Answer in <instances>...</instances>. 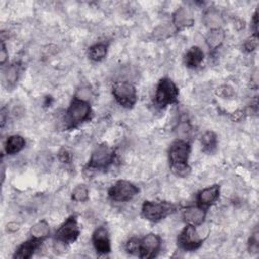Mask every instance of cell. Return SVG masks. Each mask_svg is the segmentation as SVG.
I'll return each instance as SVG.
<instances>
[{
	"label": "cell",
	"mask_w": 259,
	"mask_h": 259,
	"mask_svg": "<svg viewBox=\"0 0 259 259\" xmlns=\"http://www.w3.org/2000/svg\"><path fill=\"white\" fill-rule=\"evenodd\" d=\"M219 197H220V187L216 185V186L206 188L205 190L200 192L198 196V202L201 207L205 208L215 204L218 201Z\"/></svg>",
	"instance_id": "obj_14"
},
{
	"label": "cell",
	"mask_w": 259,
	"mask_h": 259,
	"mask_svg": "<svg viewBox=\"0 0 259 259\" xmlns=\"http://www.w3.org/2000/svg\"><path fill=\"white\" fill-rule=\"evenodd\" d=\"M114 159V153L112 149L106 145L102 144L98 146L92 153L89 167L94 170H101L106 169Z\"/></svg>",
	"instance_id": "obj_8"
},
{
	"label": "cell",
	"mask_w": 259,
	"mask_h": 259,
	"mask_svg": "<svg viewBox=\"0 0 259 259\" xmlns=\"http://www.w3.org/2000/svg\"><path fill=\"white\" fill-rule=\"evenodd\" d=\"M139 194V189L128 181H119L109 190V197L118 203L129 202Z\"/></svg>",
	"instance_id": "obj_6"
},
{
	"label": "cell",
	"mask_w": 259,
	"mask_h": 259,
	"mask_svg": "<svg viewBox=\"0 0 259 259\" xmlns=\"http://www.w3.org/2000/svg\"><path fill=\"white\" fill-rule=\"evenodd\" d=\"M174 32V30H172L171 27L169 26H166V25H163L161 27H159L155 32H154V36L156 39L158 40H163V39H166L168 38L169 36H171V33Z\"/></svg>",
	"instance_id": "obj_25"
},
{
	"label": "cell",
	"mask_w": 259,
	"mask_h": 259,
	"mask_svg": "<svg viewBox=\"0 0 259 259\" xmlns=\"http://www.w3.org/2000/svg\"><path fill=\"white\" fill-rule=\"evenodd\" d=\"M190 154L191 146L186 140H177L170 146L169 160L171 163V169L177 176L187 177L190 174Z\"/></svg>",
	"instance_id": "obj_1"
},
{
	"label": "cell",
	"mask_w": 259,
	"mask_h": 259,
	"mask_svg": "<svg viewBox=\"0 0 259 259\" xmlns=\"http://www.w3.org/2000/svg\"><path fill=\"white\" fill-rule=\"evenodd\" d=\"M161 249V239L156 234H148L142 240H140L139 257L141 258H153Z\"/></svg>",
	"instance_id": "obj_10"
},
{
	"label": "cell",
	"mask_w": 259,
	"mask_h": 259,
	"mask_svg": "<svg viewBox=\"0 0 259 259\" xmlns=\"http://www.w3.org/2000/svg\"><path fill=\"white\" fill-rule=\"evenodd\" d=\"M206 211L201 206H192L184 211L185 221L192 226H201L206 219Z\"/></svg>",
	"instance_id": "obj_12"
},
{
	"label": "cell",
	"mask_w": 259,
	"mask_h": 259,
	"mask_svg": "<svg viewBox=\"0 0 259 259\" xmlns=\"http://www.w3.org/2000/svg\"><path fill=\"white\" fill-rule=\"evenodd\" d=\"M191 132V127L189 126V124L187 123H183L179 126V129H178V133L180 136H188L189 133Z\"/></svg>",
	"instance_id": "obj_32"
},
{
	"label": "cell",
	"mask_w": 259,
	"mask_h": 259,
	"mask_svg": "<svg viewBox=\"0 0 259 259\" xmlns=\"http://www.w3.org/2000/svg\"><path fill=\"white\" fill-rule=\"evenodd\" d=\"M80 235V229L76 216L69 217L64 224L56 232L57 241L63 242L65 244H70L75 242Z\"/></svg>",
	"instance_id": "obj_9"
},
{
	"label": "cell",
	"mask_w": 259,
	"mask_h": 259,
	"mask_svg": "<svg viewBox=\"0 0 259 259\" xmlns=\"http://www.w3.org/2000/svg\"><path fill=\"white\" fill-rule=\"evenodd\" d=\"M126 249L129 253L131 254H137L139 255V251H140V240L137 238H132L131 240H129V242L127 243Z\"/></svg>",
	"instance_id": "obj_26"
},
{
	"label": "cell",
	"mask_w": 259,
	"mask_h": 259,
	"mask_svg": "<svg viewBox=\"0 0 259 259\" xmlns=\"http://www.w3.org/2000/svg\"><path fill=\"white\" fill-rule=\"evenodd\" d=\"M179 89L177 84L169 78H163L159 81L156 94L155 102L159 108H165L178 102Z\"/></svg>",
	"instance_id": "obj_3"
},
{
	"label": "cell",
	"mask_w": 259,
	"mask_h": 259,
	"mask_svg": "<svg viewBox=\"0 0 259 259\" xmlns=\"http://www.w3.org/2000/svg\"><path fill=\"white\" fill-rule=\"evenodd\" d=\"M201 142L204 152L214 153L218 146V137L214 132L208 131L203 135Z\"/></svg>",
	"instance_id": "obj_19"
},
{
	"label": "cell",
	"mask_w": 259,
	"mask_h": 259,
	"mask_svg": "<svg viewBox=\"0 0 259 259\" xmlns=\"http://www.w3.org/2000/svg\"><path fill=\"white\" fill-rule=\"evenodd\" d=\"M204 57H205V54L203 50L200 47L194 46L187 52L185 56V63L187 67L196 69L199 66H201V64L204 61Z\"/></svg>",
	"instance_id": "obj_16"
},
{
	"label": "cell",
	"mask_w": 259,
	"mask_h": 259,
	"mask_svg": "<svg viewBox=\"0 0 259 259\" xmlns=\"http://www.w3.org/2000/svg\"><path fill=\"white\" fill-rule=\"evenodd\" d=\"M218 95L223 99H230L234 96V91L232 88H230V86L224 85V86H221V88L218 90Z\"/></svg>",
	"instance_id": "obj_29"
},
{
	"label": "cell",
	"mask_w": 259,
	"mask_h": 259,
	"mask_svg": "<svg viewBox=\"0 0 259 259\" xmlns=\"http://www.w3.org/2000/svg\"><path fill=\"white\" fill-rule=\"evenodd\" d=\"M93 244L97 252L102 255L109 254L112 251L110 235L105 227H100L94 232Z\"/></svg>",
	"instance_id": "obj_11"
},
{
	"label": "cell",
	"mask_w": 259,
	"mask_h": 259,
	"mask_svg": "<svg viewBox=\"0 0 259 259\" xmlns=\"http://www.w3.org/2000/svg\"><path fill=\"white\" fill-rule=\"evenodd\" d=\"M225 33L224 31L220 28V29H215V30H211L206 38V42L207 45L209 46L210 49L212 50H216L218 49L225 41Z\"/></svg>",
	"instance_id": "obj_18"
},
{
	"label": "cell",
	"mask_w": 259,
	"mask_h": 259,
	"mask_svg": "<svg viewBox=\"0 0 259 259\" xmlns=\"http://www.w3.org/2000/svg\"><path fill=\"white\" fill-rule=\"evenodd\" d=\"M41 241L33 238L32 240H29L25 243H23L18 250L16 251L14 257L18 259H29L33 256L35 251L38 250V248L41 246Z\"/></svg>",
	"instance_id": "obj_15"
},
{
	"label": "cell",
	"mask_w": 259,
	"mask_h": 259,
	"mask_svg": "<svg viewBox=\"0 0 259 259\" xmlns=\"http://www.w3.org/2000/svg\"><path fill=\"white\" fill-rule=\"evenodd\" d=\"M113 96L119 105L126 109L133 108L137 103V91L135 86L127 81H118L113 86Z\"/></svg>",
	"instance_id": "obj_5"
},
{
	"label": "cell",
	"mask_w": 259,
	"mask_h": 259,
	"mask_svg": "<svg viewBox=\"0 0 259 259\" xmlns=\"http://www.w3.org/2000/svg\"><path fill=\"white\" fill-rule=\"evenodd\" d=\"M26 146L25 139L20 135L11 136L6 143V152L8 155H16L20 153Z\"/></svg>",
	"instance_id": "obj_17"
},
{
	"label": "cell",
	"mask_w": 259,
	"mask_h": 259,
	"mask_svg": "<svg viewBox=\"0 0 259 259\" xmlns=\"http://www.w3.org/2000/svg\"><path fill=\"white\" fill-rule=\"evenodd\" d=\"M204 238L196 226L188 225L180 234L178 242L182 249L186 251H194L201 247Z\"/></svg>",
	"instance_id": "obj_7"
},
{
	"label": "cell",
	"mask_w": 259,
	"mask_h": 259,
	"mask_svg": "<svg viewBox=\"0 0 259 259\" xmlns=\"http://www.w3.org/2000/svg\"><path fill=\"white\" fill-rule=\"evenodd\" d=\"M195 20L192 12L187 8H180L174 15V25L177 30H184L194 25Z\"/></svg>",
	"instance_id": "obj_13"
},
{
	"label": "cell",
	"mask_w": 259,
	"mask_h": 259,
	"mask_svg": "<svg viewBox=\"0 0 259 259\" xmlns=\"http://www.w3.org/2000/svg\"><path fill=\"white\" fill-rule=\"evenodd\" d=\"M8 58H9V53H8V51H7V48H6L5 43H3V44H2V51H0V62H2L3 65L7 62Z\"/></svg>",
	"instance_id": "obj_33"
},
{
	"label": "cell",
	"mask_w": 259,
	"mask_h": 259,
	"mask_svg": "<svg viewBox=\"0 0 259 259\" xmlns=\"http://www.w3.org/2000/svg\"><path fill=\"white\" fill-rule=\"evenodd\" d=\"M258 247H259V243H258V233L255 232L252 237L250 238V243H249V250L250 252H257L258 251Z\"/></svg>",
	"instance_id": "obj_30"
},
{
	"label": "cell",
	"mask_w": 259,
	"mask_h": 259,
	"mask_svg": "<svg viewBox=\"0 0 259 259\" xmlns=\"http://www.w3.org/2000/svg\"><path fill=\"white\" fill-rule=\"evenodd\" d=\"M58 158L62 163H69L71 160V155L66 149H62L58 154Z\"/></svg>",
	"instance_id": "obj_31"
},
{
	"label": "cell",
	"mask_w": 259,
	"mask_h": 259,
	"mask_svg": "<svg viewBox=\"0 0 259 259\" xmlns=\"http://www.w3.org/2000/svg\"><path fill=\"white\" fill-rule=\"evenodd\" d=\"M91 114H92V109L89 102H84V101L75 99L71 103L66 113L65 122L69 128H75L80 124H82L83 122L88 121L91 117Z\"/></svg>",
	"instance_id": "obj_4"
},
{
	"label": "cell",
	"mask_w": 259,
	"mask_h": 259,
	"mask_svg": "<svg viewBox=\"0 0 259 259\" xmlns=\"http://www.w3.org/2000/svg\"><path fill=\"white\" fill-rule=\"evenodd\" d=\"M7 230H8V232H10V233H15V232H17L18 230H20V224L16 223V222L10 223V224L8 225V227H7Z\"/></svg>",
	"instance_id": "obj_34"
},
{
	"label": "cell",
	"mask_w": 259,
	"mask_h": 259,
	"mask_svg": "<svg viewBox=\"0 0 259 259\" xmlns=\"http://www.w3.org/2000/svg\"><path fill=\"white\" fill-rule=\"evenodd\" d=\"M19 73H20V67L17 64L11 65L10 67L7 68L5 72V81L9 84V86H14L19 78Z\"/></svg>",
	"instance_id": "obj_24"
},
{
	"label": "cell",
	"mask_w": 259,
	"mask_h": 259,
	"mask_svg": "<svg viewBox=\"0 0 259 259\" xmlns=\"http://www.w3.org/2000/svg\"><path fill=\"white\" fill-rule=\"evenodd\" d=\"M204 22L207 27L211 28V30H215V29H220L223 23V19L217 11L212 10L206 13L204 17Z\"/></svg>",
	"instance_id": "obj_22"
},
{
	"label": "cell",
	"mask_w": 259,
	"mask_h": 259,
	"mask_svg": "<svg viewBox=\"0 0 259 259\" xmlns=\"http://www.w3.org/2000/svg\"><path fill=\"white\" fill-rule=\"evenodd\" d=\"M107 53H108V47L106 44H102V43L92 46L89 50V56L91 60L95 62L103 61L106 58Z\"/></svg>",
	"instance_id": "obj_21"
},
{
	"label": "cell",
	"mask_w": 259,
	"mask_h": 259,
	"mask_svg": "<svg viewBox=\"0 0 259 259\" xmlns=\"http://www.w3.org/2000/svg\"><path fill=\"white\" fill-rule=\"evenodd\" d=\"M257 46H258L257 34H254L253 36H251V38H249V39L246 41L245 45H244L245 50H246L247 52H252V51H254V50L257 48Z\"/></svg>",
	"instance_id": "obj_27"
},
{
	"label": "cell",
	"mask_w": 259,
	"mask_h": 259,
	"mask_svg": "<svg viewBox=\"0 0 259 259\" xmlns=\"http://www.w3.org/2000/svg\"><path fill=\"white\" fill-rule=\"evenodd\" d=\"M90 199V192L89 189L83 185L77 186L72 192V200L77 203H84L88 202Z\"/></svg>",
	"instance_id": "obj_23"
},
{
	"label": "cell",
	"mask_w": 259,
	"mask_h": 259,
	"mask_svg": "<svg viewBox=\"0 0 259 259\" xmlns=\"http://www.w3.org/2000/svg\"><path fill=\"white\" fill-rule=\"evenodd\" d=\"M178 207L167 202H145L142 207V216L150 222L158 223L174 214Z\"/></svg>",
	"instance_id": "obj_2"
},
{
	"label": "cell",
	"mask_w": 259,
	"mask_h": 259,
	"mask_svg": "<svg viewBox=\"0 0 259 259\" xmlns=\"http://www.w3.org/2000/svg\"><path fill=\"white\" fill-rule=\"evenodd\" d=\"M91 97H92L91 90L89 88H82L81 90L78 91L75 99L80 100V101H84V102H89Z\"/></svg>",
	"instance_id": "obj_28"
},
{
	"label": "cell",
	"mask_w": 259,
	"mask_h": 259,
	"mask_svg": "<svg viewBox=\"0 0 259 259\" xmlns=\"http://www.w3.org/2000/svg\"><path fill=\"white\" fill-rule=\"evenodd\" d=\"M30 233L33 238L38 240H44L50 234V226L45 220L39 221L31 228Z\"/></svg>",
	"instance_id": "obj_20"
}]
</instances>
